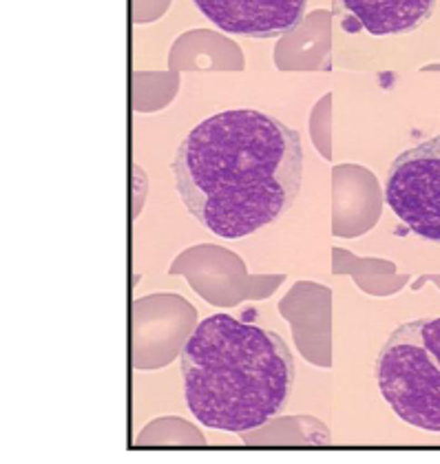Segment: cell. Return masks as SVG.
<instances>
[{
    "mask_svg": "<svg viewBox=\"0 0 440 464\" xmlns=\"http://www.w3.org/2000/svg\"><path fill=\"white\" fill-rule=\"evenodd\" d=\"M374 376L403 422L440 433V316L396 327L378 352Z\"/></svg>",
    "mask_w": 440,
    "mask_h": 464,
    "instance_id": "cell-3",
    "label": "cell"
},
{
    "mask_svg": "<svg viewBox=\"0 0 440 464\" xmlns=\"http://www.w3.org/2000/svg\"><path fill=\"white\" fill-rule=\"evenodd\" d=\"M181 382L197 422L244 433L286 410L297 365L279 334L230 314H212L181 350Z\"/></svg>",
    "mask_w": 440,
    "mask_h": 464,
    "instance_id": "cell-2",
    "label": "cell"
},
{
    "mask_svg": "<svg viewBox=\"0 0 440 464\" xmlns=\"http://www.w3.org/2000/svg\"><path fill=\"white\" fill-rule=\"evenodd\" d=\"M372 36H401L432 18L436 0H337Z\"/></svg>",
    "mask_w": 440,
    "mask_h": 464,
    "instance_id": "cell-6",
    "label": "cell"
},
{
    "mask_svg": "<svg viewBox=\"0 0 440 464\" xmlns=\"http://www.w3.org/2000/svg\"><path fill=\"white\" fill-rule=\"evenodd\" d=\"M221 32L277 38L299 27L308 0H191Z\"/></svg>",
    "mask_w": 440,
    "mask_h": 464,
    "instance_id": "cell-5",
    "label": "cell"
},
{
    "mask_svg": "<svg viewBox=\"0 0 440 464\" xmlns=\"http://www.w3.org/2000/svg\"><path fill=\"white\" fill-rule=\"evenodd\" d=\"M171 169L186 210L212 235L241 239L295 206L301 135L261 111H221L181 140Z\"/></svg>",
    "mask_w": 440,
    "mask_h": 464,
    "instance_id": "cell-1",
    "label": "cell"
},
{
    "mask_svg": "<svg viewBox=\"0 0 440 464\" xmlns=\"http://www.w3.org/2000/svg\"><path fill=\"white\" fill-rule=\"evenodd\" d=\"M386 201L414 235L440 244V135L392 161Z\"/></svg>",
    "mask_w": 440,
    "mask_h": 464,
    "instance_id": "cell-4",
    "label": "cell"
}]
</instances>
